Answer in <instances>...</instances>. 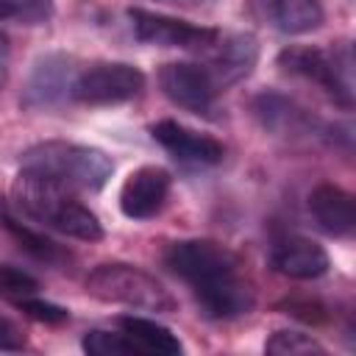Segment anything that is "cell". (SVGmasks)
<instances>
[{
  "mask_svg": "<svg viewBox=\"0 0 356 356\" xmlns=\"http://www.w3.org/2000/svg\"><path fill=\"white\" fill-rule=\"evenodd\" d=\"M14 303H17L19 312H25L28 317H33V320H39V323H47V325H58V323H64V320L70 317V312H67L64 306L50 303V300H42V298H36V295L17 298Z\"/></svg>",
  "mask_w": 356,
  "mask_h": 356,
  "instance_id": "23",
  "label": "cell"
},
{
  "mask_svg": "<svg viewBox=\"0 0 356 356\" xmlns=\"http://www.w3.org/2000/svg\"><path fill=\"white\" fill-rule=\"evenodd\" d=\"M131 31L139 42L156 47H181V50H209L220 39L217 28L195 25L178 17H167L147 8H128Z\"/></svg>",
  "mask_w": 356,
  "mask_h": 356,
  "instance_id": "7",
  "label": "cell"
},
{
  "mask_svg": "<svg viewBox=\"0 0 356 356\" xmlns=\"http://www.w3.org/2000/svg\"><path fill=\"white\" fill-rule=\"evenodd\" d=\"M36 289H39V281L31 273H25L14 264H0V298L17 300V298L36 295Z\"/></svg>",
  "mask_w": 356,
  "mask_h": 356,
  "instance_id": "22",
  "label": "cell"
},
{
  "mask_svg": "<svg viewBox=\"0 0 356 356\" xmlns=\"http://www.w3.org/2000/svg\"><path fill=\"white\" fill-rule=\"evenodd\" d=\"M19 167L72 192H100L114 172V164L103 150L61 139L28 147L19 156Z\"/></svg>",
  "mask_w": 356,
  "mask_h": 356,
  "instance_id": "2",
  "label": "cell"
},
{
  "mask_svg": "<svg viewBox=\"0 0 356 356\" xmlns=\"http://www.w3.org/2000/svg\"><path fill=\"white\" fill-rule=\"evenodd\" d=\"M25 342V331L8 314L0 312V350H22Z\"/></svg>",
  "mask_w": 356,
  "mask_h": 356,
  "instance_id": "24",
  "label": "cell"
},
{
  "mask_svg": "<svg viewBox=\"0 0 356 356\" xmlns=\"http://www.w3.org/2000/svg\"><path fill=\"white\" fill-rule=\"evenodd\" d=\"M248 11L259 25L286 36L317 31L325 19L320 0H248Z\"/></svg>",
  "mask_w": 356,
  "mask_h": 356,
  "instance_id": "11",
  "label": "cell"
},
{
  "mask_svg": "<svg viewBox=\"0 0 356 356\" xmlns=\"http://www.w3.org/2000/svg\"><path fill=\"white\" fill-rule=\"evenodd\" d=\"M267 261L275 273L295 278V281H312L328 273L331 259L325 253V248L309 236L300 234H284L278 239H273Z\"/></svg>",
  "mask_w": 356,
  "mask_h": 356,
  "instance_id": "9",
  "label": "cell"
},
{
  "mask_svg": "<svg viewBox=\"0 0 356 356\" xmlns=\"http://www.w3.org/2000/svg\"><path fill=\"white\" fill-rule=\"evenodd\" d=\"M0 222L6 225V231L31 253V256H36V259H42V261H58L61 256H64V250L53 242V239H47L44 234H39L36 228H31V225H25L14 211H11V206L0 197Z\"/></svg>",
  "mask_w": 356,
  "mask_h": 356,
  "instance_id": "18",
  "label": "cell"
},
{
  "mask_svg": "<svg viewBox=\"0 0 356 356\" xmlns=\"http://www.w3.org/2000/svg\"><path fill=\"white\" fill-rule=\"evenodd\" d=\"M53 14V0H0V19H19L25 25L44 22Z\"/></svg>",
  "mask_w": 356,
  "mask_h": 356,
  "instance_id": "21",
  "label": "cell"
},
{
  "mask_svg": "<svg viewBox=\"0 0 356 356\" xmlns=\"http://www.w3.org/2000/svg\"><path fill=\"white\" fill-rule=\"evenodd\" d=\"M153 139L184 164H220L225 159V147L220 139L209 134H197L175 120H159L150 125Z\"/></svg>",
  "mask_w": 356,
  "mask_h": 356,
  "instance_id": "13",
  "label": "cell"
},
{
  "mask_svg": "<svg viewBox=\"0 0 356 356\" xmlns=\"http://www.w3.org/2000/svg\"><path fill=\"white\" fill-rule=\"evenodd\" d=\"M81 348L92 356H136L139 348L128 339V334L122 331H86L81 339Z\"/></svg>",
  "mask_w": 356,
  "mask_h": 356,
  "instance_id": "19",
  "label": "cell"
},
{
  "mask_svg": "<svg viewBox=\"0 0 356 356\" xmlns=\"http://www.w3.org/2000/svg\"><path fill=\"white\" fill-rule=\"evenodd\" d=\"M170 186H172V178L164 167L145 164L122 181L120 211L128 220H150L164 209L170 197Z\"/></svg>",
  "mask_w": 356,
  "mask_h": 356,
  "instance_id": "10",
  "label": "cell"
},
{
  "mask_svg": "<svg viewBox=\"0 0 356 356\" xmlns=\"http://www.w3.org/2000/svg\"><path fill=\"white\" fill-rule=\"evenodd\" d=\"M253 114L273 134H298L309 125V114L278 92H261L253 100Z\"/></svg>",
  "mask_w": 356,
  "mask_h": 356,
  "instance_id": "17",
  "label": "cell"
},
{
  "mask_svg": "<svg viewBox=\"0 0 356 356\" xmlns=\"http://www.w3.org/2000/svg\"><path fill=\"white\" fill-rule=\"evenodd\" d=\"M167 3H203V0H167Z\"/></svg>",
  "mask_w": 356,
  "mask_h": 356,
  "instance_id": "27",
  "label": "cell"
},
{
  "mask_svg": "<svg viewBox=\"0 0 356 356\" xmlns=\"http://www.w3.org/2000/svg\"><path fill=\"white\" fill-rule=\"evenodd\" d=\"M164 264L192 289L200 312L211 320L250 314L256 292L234 250L214 239H178L164 250Z\"/></svg>",
  "mask_w": 356,
  "mask_h": 356,
  "instance_id": "1",
  "label": "cell"
},
{
  "mask_svg": "<svg viewBox=\"0 0 356 356\" xmlns=\"http://www.w3.org/2000/svg\"><path fill=\"white\" fill-rule=\"evenodd\" d=\"M159 86L164 97L192 114H209L220 95L206 64L192 61H170L159 70Z\"/></svg>",
  "mask_w": 356,
  "mask_h": 356,
  "instance_id": "8",
  "label": "cell"
},
{
  "mask_svg": "<svg viewBox=\"0 0 356 356\" xmlns=\"http://www.w3.org/2000/svg\"><path fill=\"white\" fill-rule=\"evenodd\" d=\"M214 56L206 64L214 83L220 89L239 83L242 78H248L259 61V42L250 33H231V36H220L214 42Z\"/></svg>",
  "mask_w": 356,
  "mask_h": 356,
  "instance_id": "14",
  "label": "cell"
},
{
  "mask_svg": "<svg viewBox=\"0 0 356 356\" xmlns=\"http://www.w3.org/2000/svg\"><path fill=\"white\" fill-rule=\"evenodd\" d=\"M278 67L286 75L314 81L337 106L353 108V53L350 44H334L331 50L292 44L278 53Z\"/></svg>",
  "mask_w": 356,
  "mask_h": 356,
  "instance_id": "5",
  "label": "cell"
},
{
  "mask_svg": "<svg viewBox=\"0 0 356 356\" xmlns=\"http://www.w3.org/2000/svg\"><path fill=\"white\" fill-rule=\"evenodd\" d=\"M14 197L17 206L33 217L36 222L61 231L67 236L83 239V242H97L103 239V225L92 209H86L81 200L72 197V189H64L36 172H19L14 184Z\"/></svg>",
  "mask_w": 356,
  "mask_h": 356,
  "instance_id": "3",
  "label": "cell"
},
{
  "mask_svg": "<svg viewBox=\"0 0 356 356\" xmlns=\"http://www.w3.org/2000/svg\"><path fill=\"white\" fill-rule=\"evenodd\" d=\"M86 292L103 303H120L156 314L175 312V298L170 295V289H164V284L156 275L122 261L95 267L86 275Z\"/></svg>",
  "mask_w": 356,
  "mask_h": 356,
  "instance_id": "4",
  "label": "cell"
},
{
  "mask_svg": "<svg viewBox=\"0 0 356 356\" xmlns=\"http://www.w3.org/2000/svg\"><path fill=\"white\" fill-rule=\"evenodd\" d=\"M286 314H292V317H300V320H306V323H323L325 320V309L320 306V303H286Z\"/></svg>",
  "mask_w": 356,
  "mask_h": 356,
  "instance_id": "25",
  "label": "cell"
},
{
  "mask_svg": "<svg viewBox=\"0 0 356 356\" xmlns=\"http://www.w3.org/2000/svg\"><path fill=\"white\" fill-rule=\"evenodd\" d=\"M72 81H75L72 58L64 53H47L33 64V70L22 86V103L28 108L56 106L61 97L70 95Z\"/></svg>",
  "mask_w": 356,
  "mask_h": 356,
  "instance_id": "12",
  "label": "cell"
},
{
  "mask_svg": "<svg viewBox=\"0 0 356 356\" xmlns=\"http://www.w3.org/2000/svg\"><path fill=\"white\" fill-rule=\"evenodd\" d=\"M142 89L145 75L139 67L125 61H100L75 75L70 95L83 106H117L134 100Z\"/></svg>",
  "mask_w": 356,
  "mask_h": 356,
  "instance_id": "6",
  "label": "cell"
},
{
  "mask_svg": "<svg viewBox=\"0 0 356 356\" xmlns=\"http://www.w3.org/2000/svg\"><path fill=\"white\" fill-rule=\"evenodd\" d=\"M117 325L128 339L139 348V353H156V356H178L184 353L181 339L161 323L150 317H136V314H122L117 317Z\"/></svg>",
  "mask_w": 356,
  "mask_h": 356,
  "instance_id": "16",
  "label": "cell"
},
{
  "mask_svg": "<svg viewBox=\"0 0 356 356\" xmlns=\"http://www.w3.org/2000/svg\"><path fill=\"white\" fill-rule=\"evenodd\" d=\"M309 211L317 225L331 236H350L356 228L353 195L337 184H320L309 195Z\"/></svg>",
  "mask_w": 356,
  "mask_h": 356,
  "instance_id": "15",
  "label": "cell"
},
{
  "mask_svg": "<svg viewBox=\"0 0 356 356\" xmlns=\"http://www.w3.org/2000/svg\"><path fill=\"white\" fill-rule=\"evenodd\" d=\"M264 350L267 353H275V356H300V353H325V348L312 337V334H303V331H275L267 342H264Z\"/></svg>",
  "mask_w": 356,
  "mask_h": 356,
  "instance_id": "20",
  "label": "cell"
},
{
  "mask_svg": "<svg viewBox=\"0 0 356 356\" xmlns=\"http://www.w3.org/2000/svg\"><path fill=\"white\" fill-rule=\"evenodd\" d=\"M8 61H11V44H8V36L0 31V89L8 81Z\"/></svg>",
  "mask_w": 356,
  "mask_h": 356,
  "instance_id": "26",
  "label": "cell"
}]
</instances>
